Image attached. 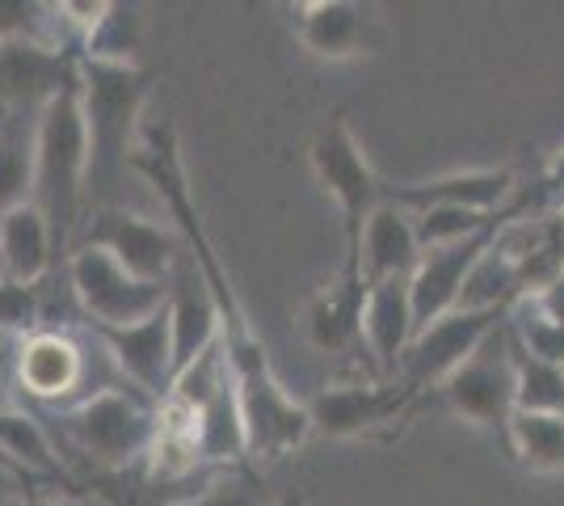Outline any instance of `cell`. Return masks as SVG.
<instances>
[{
  "label": "cell",
  "instance_id": "6da1fadb",
  "mask_svg": "<svg viewBox=\"0 0 564 506\" xmlns=\"http://www.w3.org/2000/svg\"><path fill=\"white\" fill-rule=\"evenodd\" d=\"M89 198V131L80 110V73H72L34 115V207L47 216L55 245L76 241Z\"/></svg>",
  "mask_w": 564,
  "mask_h": 506
},
{
  "label": "cell",
  "instance_id": "7a4b0ae2",
  "mask_svg": "<svg viewBox=\"0 0 564 506\" xmlns=\"http://www.w3.org/2000/svg\"><path fill=\"white\" fill-rule=\"evenodd\" d=\"M131 173H140L143 182L156 191V198L165 203L169 219H177V233L182 241L194 249L189 258L198 266V274L207 279L212 288L215 304H219V316H224V342H236V337H249V321H245V309L236 300L232 283L224 274V266L215 258V245L198 219V207H194V191H189V177H186V161H182V144L173 136L169 122H143L140 131V144L131 152Z\"/></svg>",
  "mask_w": 564,
  "mask_h": 506
},
{
  "label": "cell",
  "instance_id": "3957f363",
  "mask_svg": "<svg viewBox=\"0 0 564 506\" xmlns=\"http://www.w3.org/2000/svg\"><path fill=\"white\" fill-rule=\"evenodd\" d=\"M80 73V110L89 131V194L110 191L131 169V152L143 131L148 76L135 64H94L76 60Z\"/></svg>",
  "mask_w": 564,
  "mask_h": 506
},
{
  "label": "cell",
  "instance_id": "277c9868",
  "mask_svg": "<svg viewBox=\"0 0 564 506\" xmlns=\"http://www.w3.org/2000/svg\"><path fill=\"white\" fill-rule=\"evenodd\" d=\"M55 418L72 448L101 469H127L152 456V443L161 431V406L131 385L101 388L68 410H55Z\"/></svg>",
  "mask_w": 564,
  "mask_h": 506
},
{
  "label": "cell",
  "instance_id": "5b68a950",
  "mask_svg": "<svg viewBox=\"0 0 564 506\" xmlns=\"http://www.w3.org/2000/svg\"><path fill=\"white\" fill-rule=\"evenodd\" d=\"M228 346V363L236 376V397H240V418H245V448L258 460H279L291 448H300L312 431L307 406H300L279 376L270 372V359L261 351L253 334L224 342Z\"/></svg>",
  "mask_w": 564,
  "mask_h": 506
},
{
  "label": "cell",
  "instance_id": "8992f818",
  "mask_svg": "<svg viewBox=\"0 0 564 506\" xmlns=\"http://www.w3.org/2000/svg\"><path fill=\"white\" fill-rule=\"evenodd\" d=\"M312 169L321 177V186L333 194L337 212H341V228H346V270L341 274H362L358 254H362V228L376 216V207L383 203V182L376 177V169L367 165L362 148L354 140L346 110H333L329 119L316 127L312 136Z\"/></svg>",
  "mask_w": 564,
  "mask_h": 506
},
{
  "label": "cell",
  "instance_id": "52a82bcc",
  "mask_svg": "<svg viewBox=\"0 0 564 506\" xmlns=\"http://www.w3.org/2000/svg\"><path fill=\"white\" fill-rule=\"evenodd\" d=\"M434 392L443 397L447 410H455L459 418H468V422L489 427V431H497L501 443H506V427H510V418H514V410H518L510 321L485 337L480 351H476L468 363H459Z\"/></svg>",
  "mask_w": 564,
  "mask_h": 506
},
{
  "label": "cell",
  "instance_id": "ba28073f",
  "mask_svg": "<svg viewBox=\"0 0 564 506\" xmlns=\"http://www.w3.org/2000/svg\"><path fill=\"white\" fill-rule=\"evenodd\" d=\"M68 283L94 330H127L169 304V283H143L101 249H72Z\"/></svg>",
  "mask_w": 564,
  "mask_h": 506
},
{
  "label": "cell",
  "instance_id": "9c48e42d",
  "mask_svg": "<svg viewBox=\"0 0 564 506\" xmlns=\"http://www.w3.org/2000/svg\"><path fill=\"white\" fill-rule=\"evenodd\" d=\"M72 249H101L143 283H169L177 262L186 258L182 237L173 228L135 216V212H122V207H97L89 224L76 233Z\"/></svg>",
  "mask_w": 564,
  "mask_h": 506
},
{
  "label": "cell",
  "instance_id": "30bf717a",
  "mask_svg": "<svg viewBox=\"0 0 564 506\" xmlns=\"http://www.w3.org/2000/svg\"><path fill=\"white\" fill-rule=\"evenodd\" d=\"M89 351L64 330H30L18 334L13 351V388L51 410H68L89 397Z\"/></svg>",
  "mask_w": 564,
  "mask_h": 506
},
{
  "label": "cell",
  "instance_id": "8fae6325",
  "mask_svg": "<svg viewBox=\"0 0 564 506\" xmlns=\"http://www.w3.org/2000/svg\"><path fill=\"white\" fill-rule=\"evenodd\" d=\"M510 313L514 309H455L443 321H434L430 330L413 337L409 355L400 363L397 385H404L409 392L438 388L459 363H468L480 351L485 337L510 321Z\"/></svg>",
  "mask_w": 564,
  "mask_h": 506
},
{
  "label": "cell",
  "instance_id": "7c38bea8",
  "mask_svg": "<svg viewBox=\"0 0 564 506\" xmlns=\"http://www.w3.org/2000/svg\"><path fill=\"white\" fill-rule=\"evenodd\" d=\"M101 351L110 355L118 376L140 388L148 401H165L173 388V330H169V304L156 316L127 330H94Z\"/></svg>",
  "mask_w": 564,
  "mask_h": 506
},
{
  "label": "cell",
  "instance_id": "4fadbf2b",
  "mask_svg": "<svg viewBox=\"0 0 564 506\" xmlns=\"http://www.w3.org/2000/svg\"><path fill=\"white\" fill-rule=\"evenodd\" d=\"M497 228H501V224H497ZM497 228L480 233V237H468V241L425 249L417 270L409 274V295H413V325H417V334L459 309V295H464V283H468L471 266L480 262V254L494 245Z\"/></svg>",
  "mask_w": 564,
  "mask_h": 506
},
{
  "label": "cell",
  "instance_id": "5bb4252c",
  "mask_svg": "<svg viewBox=\"0 0 564 506\" xmlns=\"http://www.w3.org/2000/svg\"><path fill=\"white\" fill-rule=\"evenodd\" d=\"M169 330H173V376L224 342V316L194 258H182L169 279Z\"/></svg>",
  "mask_w": 564,
  "mask_h": 506
},
{
  "label": "cell",
  "instance_id": "9a60e30c",
  "mask_svg": "<svg viewBox=\"0 0 564 506\" xmlns=\"http://www.w3.org/2000/svg\"><path fill=\"white\" fill-rule=\"evenodd\" d=\"M514 191L510 169H468V173H447L434 182H404V186H383V203H392L409 216H422L434 207H464V212H501V203Z\"/></svg>",
  "mask_w": 564,
  "mask_h": 506
},
{
  "label": "cell",
  "instance_id": "2e32d148",
  "mask_svg": "<svg viewBox=\"0 0 564 506\" xmlns=\"http://www.w3.org/2000/svg\"><path fill=\"white\" fill-rule=\"evenodd\" d=\"M295 34L316 60H354L383 43L379 22L354 0H307L295 9Z\"/></svg>",
  "mask_w": 564,
  "mask_h": 506
},
{
  "label": "cell",
  "instance_id": "e0dca14e",
  "mask_svg": "<svg viewBox=\"0 0 564 506\" xmlns=\"http://www.w3.org/2000/svg\"><path fill=\"white\" fill-rule=\"evenodd\" d=\"M413 392L397 380H383V385H337V388H321L312 401H307V418H312V431L325 434H362L397 418V410L409 401Z\"/></svg>",
  "mask_w": 564,
  "mask_h": 506
},
{
  "label": "cell",
  "instance_id": "ac0fdd59",
  "mask_svg": "<svg viewBox=\"0 0 564 506\" xmlns=\"http://www.w3.org/2000/svg\"><path fill=\"white\" fill-rule=\"evenodd\" d=\"M417 337L413 325V295L409 279H383L367 283V304H362V346L376 355L383 380H397L400 363Z\"/></svg>",
  "mask_w": 564,
  "mask_h": 506
},
{
  "label": "cell",
  "instance_id": "d6986e66",
  "mask_svg": "<svg viewBox=\"0 0 564 506\" xmlns=\"http://www.w3.org/2000/svg\"><path fill=\"white\" fill-rule=\"evenodd\" d=\"M422 262V245H417V228L413 216L400 212L392 203H379L376 216L362 228V279L367 283H383V279H409Z\"/></svg>",
  "mask_w": 564,
  "mask_h": 506
},
{
  "label": "cell",
  "instance_id": "ffe728a7",
  "mask_svg": "<svg viewBox=\"0 0 564 506\" xmlns=\"http://www.w3.org/2000/svg\"><path fill=\"white\" fill-rule=\"evenodd\" d=\"M55 258V237H51L47 216L25 203L0 216V266H4V283L34 288L51 270Z\"/></svg>",
  "mask_w": 564,
  "mask_h": 506
},
{
  "label": "cell",
  "instance_id": "44dd1931",
  "mask_svg": "<svg viewBox=\"0 0 564 506\" xmlns=\"http://www.w3.org/2000/svg\"><path fill=\"white\" fill-rule=\"evenodd\" d=\"M362 304H367V279L362 274H341L333 288L312 295L307 304V337L321 351H350L362 342Z\"/></svg>",
  "mask_w": 564,
  "mask_h": 506
},
{
  "label": "cell",
  "instance_id": "7402d4cb",
  "mask_svg": "<svg viewBox=\"0 0 564 506\" xmlns=\"http://www.w3.org/2000/svg\"><path fill=\"white\" fill-rule=\"evenodd\" d=\"M506 452L531 473H564V413L514 410L506 427Z\"/></svg>",
  "mask_w": 564,
  "mask_h": 506
},
{
  "label": "cell",
  "instance_id": "603a6c76",
  "mask_svg": "<svg viewBox=\"0 0 564 506\" xmlns=\"http://www.w3.org/2000/svg\"><path fill=\"white\" fill-rule=\"evenodd\" d=\"M34 198V119L18 110L0 119V216Z\"/></svg>",
  "mask_w": 564,
  "mask_h": 506
},
{
  "label": "cell",
  "instance_id": "cb8c5ba5",
  "mask_svg": "<svg viewBox=\"0 0 564 506\" xmlns=\"http://www.w3.org/2000/svg\"><path fill=\"white\" fill-rule=\"evenodd\" d=\"M0 464L18 469V473H59L51 434L22 406L18 410H0Z\"/></svg>",
  "mask_w": 564,
  "mask_h": 506
},
{
  "label": "cell",
  "instance_id": "d4e9b609",
  "mask_svg": "<svg viewBox=\"0 0 564 506\" xmlns=\"http://www.w3.org/2000/svg\"><path fill=\"white\" fill-rule=\"evenodd\" d=\"M135 43H140L135 9H127V4H106L97 25L85 34L76 60H94V64H135Z\"/></svg>",
  "mask_w": 564,
  "mask_h": 506
},
{
  "label": "cell",
  "instance_id": "484cf974",
  "mask_svg": "<svg viewBox=\"0 0 564 506\" xmlns=\"http://www.w3.org/2000/svg\"><path fill=\"white\" fill-rule=\"evenodd\" d=\"M514 380H518V410L564 413V367L531 359L518 342H514Z\"/></svg>",
  "mask_w": 564,
  "mask_h": 506
},
{
  "label": "cell",
  "instance_id": "4316f807",
  "mask_svg": "<svg viewBox=\"0 0 564 506\" xmlns=\"http://www.w3.org/2000/svg\"><path fill=\"white\" fill-rule=\"evenodd\" d=\"M510 334H514V342L531 359L564 367V325H552L547 316L531 313L522 300H518L514 313H510Z\"/></svg>",
  "mask_w": 564,
  "mask_h": 506
},
{
  "label": "cell",
  "instance_id": "83f0119b",
  "mask_svg": "<svg viewBox=\"0 0 564 506\" xmlns=\"http://www.w3.org/2000/svg\"><path fill=\"white\" fill-rule=\"evenodd\" d=\"M282 498L274 494H265V485L258 477H249V473H228V477H215L203 494H194V498H182V503L173 506H279Z\"/></svg>",
  "mask_w": 564,
  "mask_h": 506
},
{
  "label": "cell",
  "instance_id": "f1b7e54d",
  "mask_svg": "<svg viewBox=\"0 0 564 506\" xmlns=\"http://www.w3.org/2000/svg\"><path fill=\"white\" fill-rule=\"evenodd\" d=\"M535 313L547 316L552 325H564V274L552 279L543 291H535Z\"/></svg>",
  "mask_w": 564,
  "mask_h": 506
},
{
  "label": "cell",
  "instance_id": "f546056e",
  "mask_svg": "<svg viewBox=\"0 0 564 506\" xmlns=\"http://www.w3.org/2000/svg\"><path fill=\"white\" fill-rule=\"evenodd\" d=\"M543 194H564V152L552 161V169L543 173Z\"/></svg>",
  "mask_w": 564,
  "mask_h": 506
},
{
  "label": "cell",
  "instance_id": "4dcf8cb0",
  "mask_svg": "<svg viewBox=\"0 0 564 506\" xmlns=\"http://www.w3.org/2000/svg\"><path fill=\"white\" fill-rule=\"evenodd\" d=\"M72 506H110L101 494H80V498H72Z\"/></svg>",
  "mask_w": 564,
  "mask_h": 506
},
{
  "label": "cell",
  "instance_id": "1f68e13d",
  "mask_svg": "<svg viewBox=\"0 0 564 506\" xmlns=\"http://www.w3.org/2000/svg\"><path fill=\"white\" fill-rule=\"evenodd\" d=\"M25 506H72L68 498H25Z\"/></svg>",
  "mask_w": 564,
  "mask_h": 506
},
{
  "label": "cell",
  "instance_id": "d6a6232c",
  "mask_svg": "<svg viewBox=\"0 0 564 506\" xmlns=\"http://www.w3.org/2000/svg\"><path fill=\"white\" fill-rule=\"evenodd\" d=\"M0 506H25L22 494H0Z\"/></svg>",
  "mask_w": 564,
  "mask_h": 506
},
{
  "label": "cell",
  "instance_id": "836d02e7",
  "mask_svg": "<svg viewBox=\"0 0 564 506\" xmlns=\"http://www.w3.org/2000/svg\"><path fill=\"white\" fill-rule=\"evenodd\" d=\"M279 506H307V503H304V494H286Z\"/></svg>",
  "mask_w": 564,
  "mask_h": 506
},
{
  "label": "cell",
  "instance_id": "e575fe53",
  "mask_svg": "<svg viewBox=\"0 0 564 506\" xmlns=\"http://www.w3.org/2000/svg\"><path fill=\"white\" fill-rule=\"evenodd\" d=\"M4 115H9V106H0V119H4Z\"/></svg>",
  "mask_w": 564,
  "mask_h": 506
},
{
  "label": "cell",
  "instance_id": "d590c367",
  "mask_svg": "<svg viewBox=\"0 0 564 506\" xmlns=\"http://www.w3.org/2000/svg\"><path fill=\"white\" fill-rule=\"evenodd\" d=\"M0 283H4V266H0Z\"/></svg>",
  "mask_w": 564,
  "mask_h": 506
}]
</instances>
